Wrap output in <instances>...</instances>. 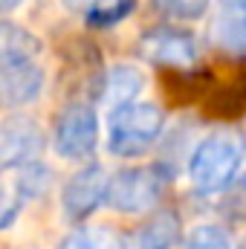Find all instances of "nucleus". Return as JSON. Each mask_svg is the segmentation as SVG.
I'll return each instance as SVG.
<instances>
[{
  "label": "nucleus",
  "mask_w": 246,
  "mask_h": 249,
  "mask_svg": "<svg viewBox=\"0 0 246 249\" xmlns=\"http://www.w3.org/2000/svg\"><path fill=\"white\" fill-rule=\"evenodd\" d=\"M44 70L41 64H15V67H0V107L3 110H18L32 105L41 90H44Z\"/></svg>",
  "instance_id": "obj_8"
},
{
  "label": "nucleus",
  "mask_w": 246,
  "mask_h": 249,
  "mask_svg": "<svg viewBox=\"0 0 246 249\" xmlns=\"http://www.w3.org/2000/svg\"><path fill=\"white\" fill-rule=\"evenodd\" d=\"M180 241V220L174 212H159L148 217L136 235H133V249H171Z\"/></svg>",
  "instance_id": "obj_12"
},
{
  "label": "nucleus",
  "mask_w": 246,
  "mask_h": 249,
  "mask_svg": "<svg viewBox=\"0 0 246 249\" xmlns=\"http://www.w3.org/2000/svg\"><path fill=\"white\" fill-rule=\"evenodd\" d=\"M133 9H136V0H93L84 9V20L93 29H110L122 23L124 18H130Z\"/></svg>",
  "instance_id": "obj_13"
},
{
  "label": "nucleus",
  "mask_w": 246,
  "mask_h": 249,
  "mask_svg": "<svg viewBox=\"0 0 246 249\" xmlns=\"http://www.w3.org/2000/svg\"><path fill=\"white\" fill-rule=\"evenodd\" d=\"M136 53L151 64L159 67H174V70H188L197 61V41L174 26H159V29H148L139 44Z\"/></svg>",
  "instance_id": "obj_7"
},
{
  "label": "nucleus",
  "mask_w": 246,
  "mask_h": 249,
  "mask_svg": "<svg viewBox=\"0 0 246 249\" xmlns=\"http://www.w3.org/2000/svg\"><path fill=\"white\" fill-rule=\"evenodd\" d=\"M220 212L235 223H246V174L226 186V194L220 200Z\"/></svg>",
  "instance_id": "obj_19"
},
{
  "label": "nucleus",
  "mask_w": 246,
  "mask_h": 249,
  "mask_svg": "<svg viewBox=\"0 0 246 249\" xmlns=\"http://www.w3.org/2000/svg\"><path fill=\"white\" fill-rule=\"evenodd\" d=\"M64 3H67L70 9H87V6H90L93 0H64Z\"/></svg>",
  "instance_id": "obj_21"
},
{
  "label": "nucleus",
  "mask_w": 246,
  "mask_h": 249,
  "mask_svg": "<svg viewBox=\"0 0 246 249\" xmlns=\"http://www.w3.org/2000/svg\"><path fill=\"white\" fill-rule=\"evenodd\" d=\"M58 249H116V235L102 226H81L70 232Z\"/></svg>",
  "instance_id": "obj_15"
},
{
  "label": "nucleus",
  "mask_w": 246,
  "mask_h": 249,
  "mask_svg": "<svg viewBox=\"0 0 246 249\" xmlns=\"http://www.w3.org/2000/svg\"><path fill=\"white\" fill-rule=\"evenodd\" d=\"M211 0H154V9L171 20H200Z\"/></svg>",
  "instance_id": "obj_18"
},
{
  "label": "nucleus",
  "mask_w": 246,
  "mask_h": 249,
  "mask_svg": "<svg viewBox=\"0 0 246 249\" xmlns=\"http://www.w3.org/2000/svg\"><path fill=\"white\" fill-rule=\"evenodd\" d=\"M214 41L232 55H246V0H217Z\"/></svg>",
  "instance_id": "obj_9"
},
{
  "label": "nucleus",
  "mask_w": 246,
  "mask_h": 249,
  "mask_svg": "<svg viewBox=\"0 0 246 249\" xmlns=\"http://www.w3.org/2000/svg\"><path fill=\"white\" fill-rule=\"evenodd\" d=\"M206 110L220 119H232L246 110V84L232 81L226 87H217L211 96H206Z\"/></svg>",
  "instance_id": "obj_14"
},
{
  "label": "nucleus",
  "mask_w": 246,
  "mask_h": 249,
  "mask_svg": "<svg viewBox=\"0 0 246 249\" xmlns=\"http://www.w3.org/2000/svg\"><path fill=\"white\" fill-rule=\"evenodd\" d=\"M145 87V75L139 67L133 64H116L105 72L102 78V102H107L110 107H122L130 105Z\"/></svg>",
  "instance_id": "obj_11"
},
{
  "label": "nucleus",
  "mask_w": 246,
  "mask_h": 249,
  "mask_svg": "<svg viewBox=\"0 0 246 249\" xmlns=\"http://www.w3.org/2000/svg\"><path fill=\"white\" fill-rule=\"evenodd\" d=\"M47 139L35 119L12 116L0 122V174L20 171L32 162H38Z\"/></svg>",
  "instance_id": "obj_5"
},
{
  "label": "nucleus",
  "mask_w": 246,
  "mask_h": 249,
  "mask_svg": "<svg viewBox=\"0 0 246 249\" xmlns=\"http://www.w3.org/2000/svg\"><path fill=\"white\" fill-rule=\"evenodd\" d=\"M55 154L70 162H81L93 157L99 145V113L87 102H72L55 116Z\"/></svg>",
  "instance_id": "obj_3"
},
{
  "label": "nucleus",
  "mask_w": 246,
  "mask_h": 249,
  "mask_svg": "<svg viewBox=\"0 0 246 249\" xmlns=\"http://www.w3.org/2000/svg\"><path fill=\"white\" fill-rule=\"evenodd\" d=\"M23 0H0V12H12V9H18Z\"/></svg>",
  "instance_id": "obj_20"
},
{
  "label": "nucleus",
  "mask_w": 246,
  "mask_h": 249,
  "mask_svg": "<svg viewBox=\"0 0 246 249\" xmlns=\"http://www.w3.org/2000/svg\"><path fill=\"white\" fill-rule=\"evenodd\" d=\"M162 188H165V174L157 165L124 168L107 180L105 203L122 214H139V212H148L159 200Z\"/></svg>",
  "instance_id": "obj_4"
},
{
  "label": "nucleus",
  "mask_w": 246,
  "mask_h": 249,
  "mask_svg": "<svg viewBox=\"0 0 246 249\" xmlns=\"http://www.w3.org/2000/svg\"><path fill=\"white\" fill-rule=\"evenodd\" d=\"M107 171L99 165V162H90L84 168H78L61 188V209L64 217L72 220V223H81L87 220L102 203H105V194H107Z\"/></svg>",
  "instance_id": "obj_6"
},
{
  "label": "nucleus",
  "mask_w": 246,
  "mask_h": 249,
  "mask_svg": "<svg viewBox=\"0 0 246 249\" xmlns=\"http://www.w3.org/2000/svg\"><path fill=\"white\" fill-rule=\"evenodd\" d=\"M185 249H232V235L217 223H203L185 235Z\"/></svg>",
  "instance_id": "obj_16"
},
{
  "label": "nucleus",
  "mask_w": 246,
  "mask_h": 249,
  "mask_svg": "<svg viewBox=\"0 0 246 249\" xmlns=\"http://www.w3.org/2000/svg\"><path fill=\"white\" fill-rule=\"evenodd\" d=\"M165 113L154 102H130L107 116V151L113 157H139L162 133Z\"/></svg>",
  "instance_id": "obj_2"
},
{
  "label": "nucleus",
  "mask_w": 246,
  "mask_h": 249,
  "mask_svg": "<svg viewBox=\"0 0 246 249\" xmlns=\"http://www.w3.org/2000/svg\"><path fill=\"white\" fill-rule=\"evenodd\" d=\"M26 191L20 188L18 183V177H15V183H6V180H0V229H6V226H12L15 220H18V214H20V209L26 206Z\"/></svg>",
  "instance_id": "obj_17"
},
{
  "label": "nucleus",
  "mask_w": 246,
  "mask_h": 249,
  "mask_svg": "<svg viewBox=\"0 0 246 249\" xmlns=\"http://www.w3.org/2000/svg\"><path fill=\"white\" fill-rule=\"evenodd\" d=\"M44 44L35 32H29L20 23L0 20V67H15V64H32L38 61Z\"/></svg>",
  "instance_id": "obj_10"
},
{
  "label": "nucleus",
  "mask_w": 246,
  "mask_h": 249,
  "mask_svg": "<svg viewBox=\"0 0 246 249\" xmlns=\"http://www.w3.org/2000/svg\"><path fill=\"white\" fill-rule=\"evenodd\" d=\"M241 160H244V139L238 130L232 127H223V130H214L209 133L191 154V162H188V177L197 191H220L232 183L235 171L241 168Z\"/></svg>",
  "instance_id": "obj_1"
},
{
  "label": "nucleus",
  "mask_w": 246,
  "mask_h": 249,
  "mask_svg": "<svg viewBox=\"0 0 246 249\" xmlns=\"http://www.w3.org/2000/svg\"><path fill=\"white\" fill-rule=\"evenodd\" d=\"M238 249H246V241H244V244H241V247H238Z\"/></svg>",
  "instance_id": "obj_22"
}]
</instances>
